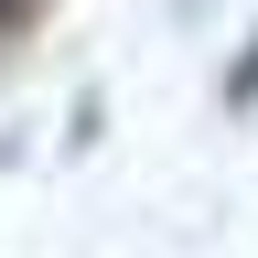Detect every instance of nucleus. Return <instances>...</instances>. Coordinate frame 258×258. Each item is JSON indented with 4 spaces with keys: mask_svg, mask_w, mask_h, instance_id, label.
<instances>
[{
    "mask_svg": "<svg viewBox=\"0 0 258 258\" xmlns=\"http://www.w3.org/2000/svg\"><path fill=\"white\" fill-rule=\"evenodd\" d=\"M258 97V32H247V54H237V76H226V108H247Z\"/></svg>",
    "mask_w": 258,
    "mask_h": 258,
    "instance_id": "1",
    "label": "nucleus"
},
{
    "mask_svg": "<svg viewBox=\"0 0 258 258\" xmlns=\"http://www.w3.org/2000/svg\"><path fill=\"white\" fill-rule=\"evenodd\" d=\"M11 22H22V0H0V32H11Z\"/></svg>",
    "mask_w": 258,
    "mask_h": 258,
    "instance_id": "2",
    "label": "nucleus"
}]
</instances>
